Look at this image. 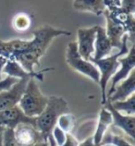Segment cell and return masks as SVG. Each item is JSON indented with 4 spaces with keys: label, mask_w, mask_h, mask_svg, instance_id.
Returning <instances> with one entry per match:
<instances>
[{
    "label": "cell",
    "mask_w": 135,
    "mask_h": 146,
    "mask_svg": "<svg viewBox=\"0 0 135 146\" xmlns=\"http://www.w3.org/2000/svg\"><path fill=\"white\" fill-rule=\"evenodd\" d=\"M33 39L31 40L29 49L21 52L14 57L21 65V67L29 72H34V66L40 67V58L45 55L53 39L61 35H70V32L55 29L51 26L33 31Z\"/></svg>",
    "instance_id": "cell-1"
},
{
    "label": "cell",
    "mask_w": 135,
    "mask_h": 146,
    "mask_svg": "<svg viewBox=\"0 0 135 146\" xmlns=\"http://www.w3.org/2000/svg\"><path fill=\"white\" fill-rule=\"evenodd\" d=\"M69 111L68 103L62 97L50 96L46 106L39 116L36 117L35 128L40 132L42 139L47 145H57L52 136V130L57 125L59 117Z\"/></svg>",
    "instance_id": "cell-2"
},
{
    "label": "cell",
    "mask_w": 135,
    "mask_h": 146,
    "mask_svg": "<svg viewBox=\"0 0 135 146\" xmlns=\"http://www.w3.org/2000/svg\"><path fill=\"white\" fill-rule=\"evenodd\" d=\"M128 42H129V36L128 34L125 33L122 37V44L118 53L115 54V55L106 56L100 59H94L92 57L89 58V61L94 63L99 68L100 79L98 83L100 84V87H101L102 90V105H104L106 102L107 83H108L110 78L115 74V72L118 70V68L119 67L118 57H120L123 55H127L130 50L128 46Z\"/></svg>",
    "instance_id": "cell-3"
},
{
    "label": "cell",
    "mask_w": 135,
    "mask_h": 146,
    "mask_svg": "<svg viewBox=\"0 0 135 146\" xmlns=\"http://www.w3.org/2000/svg\"><path fill=\"white\" fill-rule=\"evenodd\" d=\"M47 102L48 97L42 94L34 78H31L19 102V106L23 113L28 117H36L43 112Z\"/></svg>",
    "instance_id": "cell-4"
},
{
    "label": "cell",
    "mask_w": 135,
    "mask_h": 146,
    "mask_svg": "<svg viewBox=\"0 0 135 146\" xmlns=\"http://www.w3.org/2000/svg\"><path fill=\"white\" fill-rule=\"evenodd\" d=\"M67 63L72 70L86 75L95 82H99L100 72L98 68L94 64H92L89 60L84 59L78 52L77 42H71L68 44L66 53Z\"/></svg>",
    "instance_id": "cell-5"
},
{
    "label": "cell",
    "mask_w": 135,
    "mask_h": 146,
    "mask_svg": "<svg viewBox=\"0 0 135 146\" xmlns=\"http://www.w3.org/2000/svg\"><path fill=\"white\" fill-rule=\"evenodd\" d=\"M21 123L30 124L35 128L36 117L26 116L18 105L0 110V126L14 129L17 125Z\"/></svg>",
    "instance_id": "cell-6"
},
{
    "label": "cell",
    "mask_w": 135,
    "mask_h": 146,
    "mask_svg": "<svg viewBox=\"0 0 135 146\" xmlns=\"http://www.w3.org/2000/svg\"><path fill=\"white\" fill-rule=\"evenodd\" d=\"M118 62H119V66L120 68H118V70L115 72V74L111 77V85L109 88V91L107 92L106 94V98L110 96L111 94L114 93L115 87L116 85L119 82L126 79L127 77L130 75V71L134 70V66H135V46L132 44V46L130 47L129 50L128 54L125 57L121 58L118 57Z\"/></svg>",
    "instance_id": "cell-7"
},
{
    "label": "cell",
    "mask_w": 135,
    "mask_h": 146,
    "mask_svg": "<svg viewBox=\"0 0 135 146\" xmlns=\"http://www.w3.org/2000/svg\"><path fill=\"white\" fill-rule=\"evenodd\" d=\"M106 16H108L111 20L124 27L126 33L128 34L129 40L134 44V33H135V20L134 14L127 12L120 7L106 9L104 13Z\"/></svg>",
    "instance_id": "cell-8"
},
{
    "label": "cell",
    "mask_w": 135,
    "mask_h": 146,
    "mask_svg": "<svg viewBox=\"0 0 135 146\" xmlns=\"http://www.w3.org/2000/svg\"><path fill=\"white\" fill-rule=\"evenodd\" d=\"M14 134L19 146H32L35 144L46 143L42 139L40 132L30 124L21 123L14 128Z\"/></svg>",
    "instance_id": "cell-9"
},
{
    "label": "cell",
    "mask_w": 135,
    "mask_h": 146,
    "mask_svg": "<svg viewBox=\"0 0 135 146\" xmlns=\"http://www.w3.org/2000/svg\"><path fill=\"white\" fill-rule=\"evenodd\" d=\"M30 79H20L9 89L0 92V110L9 108L20 102Z\"/></svg>",
    "instance_id": "cell-10"
},
{
    "label": "cell",
    "mask_w": 135,
    "mask_h": 146,
    "mask_svg": "<svg viewBox=\"0 0 135 146\" xmlns=\"http://www.w3.org/2000/svg\"><path fill=\"white\" fill-rule=\"evenodd\" d=\"M96 27L97 26L91 27V28H80L77 32L78 52L86 60H89V58L92 56V54L94 51Z\"/></svg>",
    "instance_id": "cell-11"
},
{
    "label": "cell",
    "mask_w": 135,
    "mask_h": 146,
    "mask_svg": "<svg viewBox=\"0 0 135 146\" xmlns=\"http://www.w3.org/2000/svg\"><path fill=\"white\" fill-rule=\"evenodd\" d=\"M104 107L110 111L112 116V123L114 126L121 129L127 135L135 139V117L132 115H122L120 111L114 109L111 106L109 101H106L104 104Z\"/></svg>",
    "instance_id": "cell-12"
},
{
    "label": "cell",
    "mask_w": 135,
    "mask_h": 146,
    "mask_svg": "<svg viewBox=\"0 0 135 146\" xmlns=\"http://www.w3.org/2000/svg\"><path fill=\"white\" fill-rule=\"evenodd\" d=\"M55 70L54 68H48L42 70L40 71H34V72H29L24 70L21 65L16 61L15 59H7L3 68V73H6L7 75L12 76L18 79H31L34 78L43 82L44 80V73L49 70Z\"/></svg>",
    "instance_id": "cell-13"
},
{
    "label": "cell",
    "mask_w": 135,
    "mask_h": 146,
    "mask_svg": "<svg viewBox=\"0 0 135 146\" xmlns=\"http://www.w3.org/2000/svg\"><path fill=\"white\" fill-rule=\"evenodd\" d=\"M135 92V71L132 70L130 75L124 79V82L119 85H116L114 93L106 98V101L115 102L124 100Z\"/></svg>",
    "instance_id": "cell-14"
},
{
    "label": "cell",
    "mask_w": 135,
    "mask_h": 146,
    "mask_svg": "<svg viewBox=\"0 0 135 146\" xmlns=\"http://www.w3.org/2000/svg\"><path fill=\"white\" fill-rule=\"evenodd\" d=\"M112 48V44L106 35V29L101 26H97L94 40V57H91L94 59L103 58L109 55Z\"/></svg>",
    "instance_id": "cell-15"
},
{
    "label": "cell",
    "mask_w": 135,
    "mask_h": 146,
    "mask_svg": "<svg viewBox=\"0 0 135 146\" xmlns=\"http://www.w3.org/2000/svg\"><path fill=\"white\" fill-rule=\"evenodd\" d=\"M31 45V41L15 39L9 42L0 41V56L7 59H14L18 54L26 51Z\"/></svg>",
    "instance_id": "cell-16"
},
{
    "label": "cell",
    "mask_w": 135,
    "mask_h": 146,
    "mask_svg": "<svg viewBox=\"0 0 135 146\" xmlns=\"http://www.w3.org/2000/svg\"><path fill=\"white\" fill-rule=\"evenodd\" d=\"M106 16V15H105ZM106 33L107 37L112 44V46L120 49L122 44V37L126 33L124 27L112 21L108 16H106Z\"/></svg>",
    "instance_id": "cell-17"
},
{
    "label": "cell",
    "mask_w": 135,
    "mask_h": 146,
    "mask_svg": "<svg viewBox=\"0 0 135 146\" xmlns=\"http://www.w3.org/2000/svg\"><path fill=\"white\" fill-rule=\"evenodd\" d=\"M111 124H112V116H111L110 111L103 106L99 114L97 128L95 129L94 135L92 136L94 145L96 146L100 145V143H101L104 134L107 131V129H108V127Z\"/></svg>",
    "instance_id": "cell-18"
},
{
    "label": "cell",
    "mask_w": 135,
    "mask_h": 146,
    "mask_svg": "<svg viewBox=\"0 0 135 146\" xmlns=\"http://www.w3.org/2000/svg\"><path fill=\"white\" fill-rule=\"evenodd\" d=\"M73 7L77 11H87L96 16L102 15L106 9L104 0H73Z\"/></svg>",
    "instance_id": "cell-19"
},
{
    "label": "cell",
    "mask_w": 135,
    "mask_h": 146,
    "mask_svg": "<svg viewBox=\"0 0 135 146\" xmlns=\"http://www.w3.org/2000/svg\"><path fill=\"white\" fill-rule=\"evenodd\" d=\"M110 104H111V106H112L114 109L118 111H121V112H125L128 115L134 116V114H135V94H134L130 95L129 97H127L124 100L110 102Z\"/></svg>",
    "instance_id": "cell-20"
},
{
    "label": "cell",
    "mask_w": 135,
    "mask_h": 146,
    "mask_svg": "<svg viewBox=\"0 0 135 146\" xmlns=\"http://www.w3.org/2000/svg\"><path fill=\"white\" fill-rule=\"evenodd\" d=\"M57 124L60 129H62L65 132H70L74 128L75 125V118L71 114L64 113L59 117L57 119Z\"/></svg>",
    "instance_id": "cell-21"
},
{
    "label": "cell",
    "mask_w": 135,
    "mask_h": 146,
    "mask_svg": "<svg viewBox=\"0 0 135 146\" xmlns=\"http://www.w3.org/2000/svg\"><path fill=\"white\" fill-rule=\"evenodd\" d=\"M3 145L5 146H19L14 134V129L5 127L3 130Z\"/></svg>",
    "instance_id": "cell-22"
},
{
    "label": "cell",
    "mask_w": 135,
    "mask_h": 146,
    "mask_svg": "<svg viewBox=\"0 0 135 146\" xmlns=\"http://www.w3.org/2000/svg\"><path fill=\"white\" fill-rule=\"evenodd\" d=\"M52 136L54 138V140L56 141L57 145L62 146L65 143L66 140V132L64 131L62 129H60L59 126H55L52 130Z\"/></svg>",
    "instance_id": "cell-23"
},
{
    "label": "cell",
    "mask_w": 135,
    "mask_h": 146,
    "mask_svg": "<svg viewBox=\"0 0 135 146\" xmlns=\"http://www.w3.org/2000/svg\"><path fill=\"white\" fill-rule=\"evenodd\" d=\"M14 24L17 30H26L30 26V19L28 16H26L24 14L19 15V16L15 18Z\"/></svg>",
    "instance_id": "cell-24"
},
{
    "label": "cell",
    "mask_w": 135,
    "mask_h": 146,
    "mask_svg": "<svg viewBox=\"0 0 135 146\" xmlns=\"http://www.w3.org/2000/svg\"><path fill=\"white\" fill-rule=\"evenodd\" d=\"M19 80L20 79L15 78V77H12V76H9V75H7V77L6 79L0 80V92L9 89L13 84H15L17 82H19Z\"/></svg>",
    "instance_id": "cell-25"
},
{
    "label": "cell",
    "mask_w": 135,
    "mask_h": 146,
    "mask_svg": "<svg viewBox=\"0 0 135 146\" xmlns=\"http://www.w3.org/2000/svg\"><path fill=\"white\" fill-rule=\"evenodd\" d=\"M120 7L127 12L134 14L135 11V0H121Z\"/></svg>",
    "instance_id": "cell-26"
},
{
    "label": "cell",
    "mask_w": 135,
    "mask_h": 146,
    "mask_svg": "<svg viewBox=\"0 0 135 146\" xmlns=\"http://www.w3.org/2000/svg\"><path fill=\"white\" fill-rule=\"evenodd\" d=\"M75 145H79L78 141L71 134H69V132H66V140H65L63 146H75Z\"/></svg>",
    "instance_id": "cell-27"
},
{
    "label": "cell",
    "mask_w": 135,
    "mask_h": 146,
    "mask_svg": "<svg viewBox=\"0 0 135 146\" xmlns=\"http://www.w3.org/2000/svg\"><path fill=\"white\" fill-rule=\"evenodd\" d=\"M104 4L106 6V9L117 7H120L121 0H104Z\"/></svg>",
    "instance_id": "cell-28"
},
{
    "label": "cell",
    "mask_w": 135,
    "mask_h": 146,
    "mask_svg": "<svg viewBox=\"0 0 135 146\" xmlns=\"http://www.w3.org/2000/svg\"><path fill=\"white\" fill-rule=\"evenodd\" d=\"M7 58H6L5 56H0V80L3 79V77H2L3 68H4V66H5V64L7 62Z\"/></svg>",
    "instance_id": "cell-29"
},
{
    "label": "cell",
    "mask_w": 135,
    "mask_h": 146,
    "mask_svg": "<svg viewBox=\"0 0 135 146\" xmlns=\"http://www.w3.org/2000/svg\"><path fill=\"white\" fill-rule=\"evenodd\" d=\"M79 145H80V146H85V145L92 146V145H94V138H92V137H89L85 141H83L82 143H79Z\"/></svg>",
    "instance_id": "cell-30"
},
{
    "label": "cell",
    "mask_w": 135,
    "mask_h": 146,
    "mask_svg": "<svg viewBox=\"0 0 135 146\" xmlns=\"http://www.w3.org/2000/svg\"><path fill=\"white\" fill-rule=\"evenodd\" d=\"M3 130L2 131H0V146L3 145Z\"/></svg>",
    "instance_id": "cell-31"
},
{
    "label": "cell",
    "mask_w": 135,
    "mask_h": 146,
    "mask_svg": "<svg viewBox=\"0 0 135 146\" xmlns=\"http://www.w3.org/2000/svg\"><path fill=\"white\" fill-rule=\"evenodd\" d=\"M5 129V127H3V126H0V131H2V130Z\"/></svg>",
    "instance_id": "cell-32"
}]
</instances>
